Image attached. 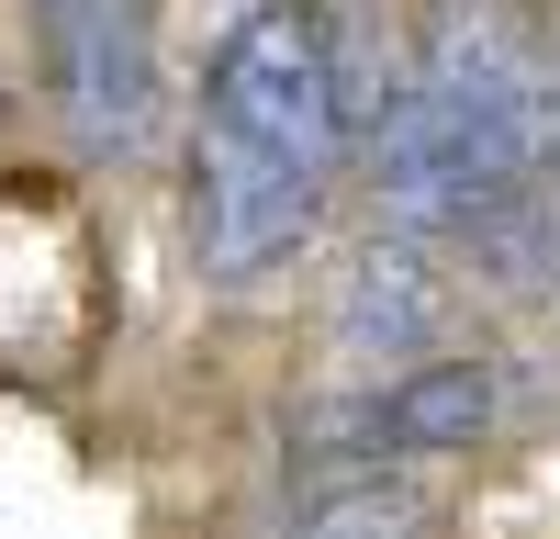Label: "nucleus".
<instances>
[{
	"mask_svg": "<svg viewBox=\"0 0 560 539\" xmlns=\"http://www.w3.org/2000/svg\"><path fill=\"white\" fill-rule=\"evenodd\" d=\"M427 12H459V0H427Z\"/></svg>",
	"mask_w": 560,
	"mask_h": 539,
	"instance_id": "obj_7",
	"label": "nucleus"
},
{
	"mask_svg": "<svg viewBox=\"0 0 560 539\" xmlns=\"http://www.w3.org/2000/svg\"><path fill=\"white\" fill-rule=\"evenodd\" d=\"M0 124H12V79H0Z\"/></svg>",
	"mask_w": 560,
	"mask_h": 539,
	"instance_id": "obj_6",
	"label": "nucleus"
},
{
	"mask_svg": "<svg viewBox=\"0 0 560 539\" xmlns=\"http://www.w3.org/2000/svg\"><path fill=\"white\" fill-rule=\"evenodd\" d=\"M314 225H325V180L280 169L258 147H224V135L191 147V248H202V270L224 293L269 282L292 248H314Z\"/></svg>",
	"mask_w": 560,
	"mask_h": 539,
	"instance_id": "obj_4",
	"label": "nucleus"
},
{
	"mask_svg": "<svg viewBox=\"0 0 560 539\" xmlns=\"http://www.w3.org/2000/svg\"><path fill=\"white\" fill-rule=\"evenodd\" d=\"M202 135L258 147V158H280V169H303V180L337 192V169L359 158L337 12H325V0H247V12L202 45Z\"/></svg>",
	"mask_w": 560,
	"mask_h": 539,
	"instance_id": "obj_1",
	"label": "nucleus"
},
{
	"mask_svg": "<svg viewBox=\"0 0 560 539\" xmlns=\"http://www.w3.org/2000/svg\"><path fill=\"white\" fill-rule=\"evenodd\" d=\"M448 314H459V293H448L438 248L370 225V248L337 270V303H325V359H337L348 382H393L415 359H438Z\"/></svg>",
	"mask_w": 560,
	"mask_h": 539,
	"instance_id": "obj_3",
	"label": "nucleus"
},
{
	"mask_svg": "<svg viewBox=\"0 0 560 539\" xmlns=\"http://www.w3.org/2000/svg\"><path fill=\"white\" fill-rule=\"evenodd\" d=\"M438 528V494L427 472H337V483H303L280 539H427Z\"/></svg>",
	"mask_w": 560,
	"mask_h": 539,
	"instance_id": "obj_5",
	"label": "nucleus"
},
{
	"mask_svg": "<svg viewBox=\"0 0 560 539\" xmlns=\"http://www.w3.org/2000/svg\"><path fill=\"white\" fill-rule=\"evenodd\" d=\"M34 68H45V102H57L79 169H135L158 147L168 68H158L147 0H34Z\"/></svg>",
	"mask_w": 560,
	"mask_h": 539,
	"instance_id": "obj_2",
	"label": "nucleus"
}]
</instances>
